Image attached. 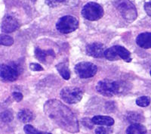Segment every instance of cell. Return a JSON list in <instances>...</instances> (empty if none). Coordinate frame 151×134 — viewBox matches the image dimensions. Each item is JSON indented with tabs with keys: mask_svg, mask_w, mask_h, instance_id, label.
<instances>
[{
	"mask_svg": "<svg viewBox=\"0 0 151 134\" xmlns=\"http://www.w3.org/2000/svg\"><path fill=\"white\" fill-rule=\"evenodd\" d=\"M18 67L14 64H0V80L5 83L14 82L19 77Z\"/></svg>",
	"mask_w": 151,
	"mask_h": 134,
	"instance_id": "obj_8",
	"label": "cell"
},
{
	"mask_svg": "<svg viewBox=\"0 0 151 134\" xmlns=\"http://www.w3.org/2000/svg\"><path fill=\"white\" fill-rule=\"evenodd\" d=\"M12 96L14 97V100L17 101V102L22 101L23 98H24L22 93H19V92H14V93H12Z\"/></svg>",
	"mask_w": 151,
	"mask_h": 134,
	"instance_id": "obj_28",
	"label": "cell"
},
{
	"mask_svg": "<svg viewBox=\"0 0 151 134\" xmlns=\"http://www.w3.org/2000/svg\"><path fill=\"white\" fill-rule=\"evenodd\" d=\"M104 57L106 58L107 60L111 61V62H113V61H117V60H120L119 57L118 56L116 52V50L115 46H112L109 49H106L104 52Z\"/></svg>",
	"mask_w": 151,
	"mask_h": 134,
	"instance_id": "obj_18",
	"label": "cell"
},
{
	"mask_svg": "<svg viewBox=\"0 0 151 134\" xmlns=\"http://www.w3.org/2000/svg\"><path fill=\"white\" fill-rule=\"evenodd\" d=\"M24 132L26 133V134H44L45 133V132L38 130L36 129L34 127H33L32 125H29V124H27V125L24 126Z\"/></svg>",
	"mask_w": 151,
	"mask_h": 134,
	"instance_id": "obj_21",
	"label": "cell"
},
{
	"mask_svg": "<svg viewBox=\"0 0 151 134\" xmlns=\"http://www.w3.org/2000/svg\"><path fill=\"white\" fill-rule=\"evenodd\" d=\"M104 9L97 2H91L86 4L82 10V15L88 21H98L104 15Z\"/></svg>",
	"mask_w": 151,
	"mask_h": 134,
	"instance_id": "obj_4",
	"label": "cell"
},
{
	"mask_svg": "<svg viewBox=\"0 0 151 134\" xmlns=\"http://www.w3.org/2000/svg\"><path fill=\"white\" fill-rule=\"evenodd\" d=\"M29 68L33 71H42L44 70L40 64L37 63H31L29 64Z\"/></svg>",
	"mask_w": 151,
	"mask_h": 134,
	"instance_id": "obj_26",
	"label": "cell"
},
{
	"mask_svg": "<svg viewBox=\"0 0 151 134\" xmlns=\"http://www.w3.org/2000/svg\"><path fill=\"white\" fill-rule=\"evenodd\" d=\"M82 124H83L85 127H88V128H89V129H92L93 125H94V124H93L91 119H89V118L83 119V120H82Z\"/></svg>",
	"mask_w": 151,
	"mask_h": 134,
	"instance_id": "obj_27",
	"label": "cell"
},
{
	"mask_svg": "<svg viewBox=\"0 0 151 134\" xmlns=\"http://www.w3.org/2000/svg\"><path fill=\"white\" fill-rule=\"evenodd\" d=\"M137 46L142 49L151 48V33H142L137 36L136 39Z\"/></svg>",
	"mask_w": 151,
	"mask_h": 134,
	"instance_id": "obj_12",
	"label": "cell"
},
{
	"mask_svg": "<svg viewBox=\"0 0 151 134\" xmlns=\"http://www.w3.org/2000/svg\"><path fill=\"white\" fill-rule=\"evenodd\" d=\"M116 9L119 11L125 20L132 22L137 17V9L129 0H113Z\"/></svg>",
	"mask_w": 151,
	"mask_h": 134,
	"instance_id": "obj_2",
	"label": "cell"
},
{
	"mask_svg": "<svg viewBox=\"0 0 151 134\" xmlns=\"http://www.w3.org/2000/svg\"><path fill=\"white\" fill-rule=\"evenodd\" d=\"M140 114L137 113H131L129 116H128V119L131 121V123H137V121L140 120Z\"/></svg>",
	"mask_w": 151,
	"mask_h": 134,
	"instance_id": "obj_24",
	"label": "cell"
},
{
	"mask_svg": "<svg viewBox=\"0 0 151 134\" xmlns=\"http://www.w3.org/2000/svg\"><path fill=\"white\" fill-rule=\"evenodd\" d=\"M79 28V21L73 16L66 15L61 17L56 24L57 30L61 33H72Z\"/></svg>",
	"mask_w": 151,
	"mask_h": 134,
	"instance_id": "obj_5",
	"label": "cell"
},
{
	"mask_svg": "<svg viewBox=\"0 0 151 134\" xmlns=\"http://www.w3.org/2000/svg\"><path fill=\"white\" fill-rule=\"evenodd\" d=\"M0 120L4 123L10 122L13 120V114L10 112H5L0 114Z\"/></svg>",
	"mask_w": 151,
	"mask_h": 134,
	"instance_id": "obj_22",
	"label": "cell"
},
{
	"mask_svg": "<svg viewBox=\"0 0 151 134\" xmlns=\"http://www.w3.org/2000/svg\"><path fill=\"white\" fill-rule=\"evenodd\" d=\"M113 131L112 128H110L108 126H104V127H98L95 130V133L96 134H110Z\"/></svg>",
	"mask_w": 151,
	"mask_h": 134,
	"instance_id": "obj_23",
	"label": "cell"
},
{
	"mask_svg": "<svg viewBox=\"0 0 151 134\" xmlns=\"http://www.w3.org/2000/svg\"><path fill=\"white\" fill-rule=\"evenodd\" d=\"M48 117L65 130L71 133L79 131V123L74 114L58 100H49L44 105Z\"/></svg>",
	"mask_w": 151,
	"mask_h": 134,
	"instance_id": "obj_1",
	"label": "cell"
},
{
	"mask_svg": "<svg viewBox=\"0 0 151 134\" xmlns=\"http://www.w3.org/2000/svg\"><path fill=\"white\" fill-rule=\"evenodd\" d=\"M56 69L59 72L60 75L66 80H68L70 78V71L68 67V64L65 62H61L56 65Z\"/></svg>",
	"mask_w": 151,
	"mask_h": 134,
	"instance_id": "obj_17",
	"label": "cell"
},
{
	"mask_svg": "<svg viewBox=\"0 0 151 134\" xmlns=\"http://www.w3.org/2000/svg\"><path fill=\"white\" fill-rule=\"evenodd\" d=\"M91 120H92L93 124H97V125L111 127L112 125L114 124V120H113V118L108 117V116L96 115L91 118Z\"/></svg>",
	"mask_w": 151,
	"mask_h": 134,
	"instance_id": "obj_13",
	"label": "cell"
},
{
	"mask_svg": "<svg viewBox=\"0 0 151 134\" xmlns=\"http://www.w3.org/2000/svg\"><path fill=\"white\" fill-rule=\"evenodd\" d=\"M19 23L15 17L7 15L4 17L1 24V30L4 33H12L19 28Z\"/></svg>",
	"mask_w": 151,
	"mask_h": 134,
	"instance_id": "obj_10",
	"label": "cell"
},
{
	"mask_svg": "<svg viewBox=\"0 0 151 134\" xmlns=\"http://www.w3.org/2000/svg\"><path fill=\"white\" fill-rule=\"evenodd\" d=\"M55 55V52L52 49L42 50L40 48H36L35 49V57L42 63H46L48 59H50L51 57L54 58Z\"/></svg>",
	"mask_w": 151,
	"mask_h": 134,
	"instance_id": "obj_11",
	"label": "cell"
},
{
	"mask_svg": "<svg viewBox=\"0 0 151 134\" xmlns=\"http://www.w3.org/2000/svg\"><path fill=\"white\" fill-rule=\"evenodd\" d=\"M96 89L98 93L104 96L111 97L121 93L122 85L116 81L104 79L98 83Z\"/></svg>",
	"mask_w": 151,
	"mask_h": 134,
	"instance_id": "obj_3",
	"label": "cell"
},
{
	"mask_svg": "<svg viewBox=\"0 0 151 134\" xmlns=\"http://www.w3.org/2000/svg\"><path fill=\"white\" fill-rule=\"evenodd\" d=\"M75 72L82 79L91 78L98 72V67L91 62H82L75 66Z\"/></svg>",
	"mask_w": 151,
	"mask_h": 134,
	"instance_id": "obj_7",
	"label": "cell"
},
{
	"mask_svg": "<svg viewBox=\"0 0 151 134\" xmlns=\"http://www.w3.org/2000/svg\"><path fill=\"white\" fill-rule=\"evenodd\" d=\"M14 43V40L12 36L9 35L0 34V45L5 46H10Z\"/></svg>",
	"mask_w": 151,
	"mask_h": 134,
	"instance_id": "obj_19",
	"label": "cell"
},
{
	"mask_svg": "<svg viewBox=\"0 0 151 134\" xmlns=\"http://www.w3.org/2000/svg\"><path fill=\"white\" fill-rule=\"evenodd\" d=\"M44 134H52V133H47V132H45V133Z\"/></svg>",
	"mask_w": 151,
	"mask_h": 134,
	"instance_id": "obj_30",
	"label": "cell"
},
{
	"mask_svg": "<svg viewBox=\"0 0 151 134\" xmlns=\"http://www.w3.org/2000/svg\"><path fill=\"white\" fill-rule=\"evenodd\" d=\"M150 76H151V71H150Z\"/></svg>",
	"mask_w": 151,
	"mask_h": 134,
	"instance_id": "obj_31",
	"label": "cell"
},
{
	"mask_svg": "<svg viewBox=\"0 0 151 134\" xmlns=\"http://www.w3.org/2000/svg\"><path fill=\"white\" fill-rule=\"evenodd\" d=\"M66 0H45V3L50 6V7H56L57 5H59L61 2H64Z\"/></svg>",
	"mask_w": 151,
	"mask_h": 134,
	"instance_id": "obj_25",
	"label": "cell"
},
{
	"mask_svg": "<svg viewBox=\"0 0 151 134\" xmlns=\"http://www.w3.org/2000/svg\"><path fill=\"white\" fill-rule=\"evenodd\" d=\"M144 10L147 14L151 17V2H146L144 4Z\"/></svg>",
	"mask_w": 151,
	"mask_h": 134,
	"instance_id": "obj_29",
	"label": "cell"
},
{
	"mask_svg": "<svg viewBox=\"0 0 151 134\" xmlns=\"http://www.w3.org/2000/svg\"><path fill=\"white\" fill-rule=\"evenodd\" d=\"M17 117L21 122L27 123L30 122L34 119V114L29 109H22L17 114Z\"/></svg>",
	"mask_w": 151,
	"mask_h": 134,
	"instance_id": "obj_16",
	"label": "cell"
},
{
	"mask_svg": "<svg viewBox=\"0 0 151 134\" xmlns=\"http://www.w3.org/2000/svg\"><path fill=\"white\" fill-rule=\"evenodd\" d=\"M60 97L66 103L76 104L82 100L83 96V89L75 86H68L61 89Z\"/></svg>",
	"mask_w": 151,
	"mask_h": 134,
	"instance_id": "obj_6",
	"label": "cell"
},
{
	"mask_svg": "<svg viewBox=\"0 0 151 134\" xmlns=\"http://www.w3.org/2000/svg\"><path fill=\"white\" fill-rule=\"evenodd\" d=\"M106 49L104 44L101 43H93L88 44L86 48V52L88 56L101 59L104 57V52Z\"/></svg>",
	"mask_w": 151,
	"mask_h": 134,
	"instance_id": "obj_9",
	"label": "cell"
},
{
	"mask_svg": "<svg viewBox=\"0 0 151 134\" xmlns=\"http://www.w3.org/2000/svg\"><path fill=\"white\" fill-rule=\"evenodd\" d=\"M146 127L142 124L135 123L129 126L126 130V134H146Z\"/></svg>",
	"mask_w": 151,
	"mask_h": 134,
	"instance_id": "obj_14",
	"label": "cell"
},
{
	"mask_svg": "<svg viewBox=\"0 0 151 134\" xmlns=\"http://www.w3.org/2000/svg\"><path fill=\"white\" fill-rule=\"evenodd\" d=\"M116 50L117 55L119 57V59L125 61V62H131L132 59L131 56V52L129 50L126 49L125 47L121 46H115Z\"/></svg>",
	"mask_w": 151,
	"mask_h": 134,
	"instance_id": "obj_15",
	"label": "cell"
},
{
	"mask_svg": "<svg viewBox=\"0 0 151 134\" xmlns=\"http://www.w3.org/2000/svg\"><path fill=\"white\" fill-rule=\"evenodd\" d=\"M150 103V99L148 96H141L136 100V104L140 107H147Z\"/></svg>",
	"mask_w": 151,
	"mask_h": 134,
	"instance_id": "obj_20",
	"label": "cell"
}]
</instances>
